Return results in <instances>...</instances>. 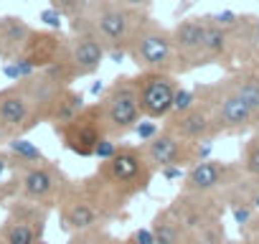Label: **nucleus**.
I'll return each mask as SVG.
<instances>
[{
  "label": "nucleus",
  "mask_w": 259,
  "mask_h": 244,
  "mask_svg": "<svg viewBox=\"0 0 259 244\" xmlns=\"http://www.w3.org/2000/svg\"><path fill=\"white\" fill-rule=\"evenodd\" d=\"M158 171L150 166L143 145H119V153L99 163V168L79 183V188L94 201V206L104 214L107 221L117 219L119 211L150 188V181Z\"/></svg>",
  "instance_id": "obj_1"
},
{
  "label": "nucleus",
  "mask_w": 259,
  "mask_h": 244,
  "mask_svg": "<svg viewBox=\"0 0 259 244\" xmlns=\"http://www.w3.org/2000/svg\"><path fill=\"white\" fill-rule=\"evenodd\" d=\"M143 16V11L124 8L117 0H89L84 13L71 21V33L94 36L107 54H127Z\"/></svg>",
  "instance_id": "obj_2"
},
{
  "label": "nucleus",
  "mask_w": 259,
  "mask_h": 244,
  "mask_svg": "<svg viewBox=\"0 0 259 244\" xmlns=\"http://www.w3.org/2000/svg\"><path fill=\"white\" fill-rule=\"evenodd\" d=\"M193 92L198 97V104L213 119L219 135H241V133H249L259 125L256 112L224 79L211 82V84L198 82L193 87Z\"/></svg>",
  "instance_id": "obj_3"
},
{
  "label": "nucleus",
  "mask_w": 259,
  "mask_h": 244,
  "mask_svg": "<svg viewBox=\"0 0 259 244\" xmlns=\"http://www.w3.org/2000/svg\"><path fill=\"white\" fill-rule=\"evenodd\" d=\"M127 59L140 71H168V74H173V66H176L173 31L160 26L150 13H145L135 36H133V44L127 49Z\"/></svg>",
  "instance_id": "obj_4"
},
{
  "label": "nucleus",
  "mask_w": 259,
  "mask_h": 244,
  "mask_svg": "<svg viewBox=\"0 0 259 244\" xmlns=\"http://www.w3.org/2000/svg\"><path fill=\"white\" fill-rule=\"evenodd\" d=\"M104 125H107V138L119 140L127 133H135L138 122L143 119V107L138 97V84L135 76L119 74L102 94L99 99Z\"/></svg>",
  "instance_id": "obj_5"
},
{
  "label": "nucleus",
  "mask_w": 259,
  "mask_h": 244,
  "mask_svg": "<svg viewBox=\"0 0 259 244\" xmlns=\"http://www.w3.org/2000/svg\"><path fill=\"white\" fill-rule=\"evenodd\" d=\"M56 135L61 138L64 148L71 150L74 155L94 158L97 145L107 138V125H104V114H102L99 102L97 104H87L84 112L76 119H71L69 125L56 130Z\"/></svg>",
  "instance_id": "obj_6"
},
{
  "label": "nucleus",
  "mask_w": 259,
  "mask_h": 244,
  "mask_svg": "<svg viewBox=\"0 0 259 244\" xmlns=\"http://www.w3.org/2000/svg\"><path fill=\"white\" fill-rule=\"evenodd\" d=\"M138 97L143 107V117L148 119H168L173 112L178 82L176 74L168 71H140L135 76Z\"/></svg>",
  "instance_id": "obj_7"
},
{
  "label": "nucleus",
  "mask_w": 259,
  "mask_h": 244,
  "mask_svg": "<svg viewBox=\"0 0 259 244\" xmlns=\"http://www.w3.org/2000/svg\"><path fill=\"white\" fill-rule=\"evenodd\" d=\"M206 28H208V18H206V16L181 18V21L170 28V31H173V49H176L173 74H188V71L203 66L201 51H203Z\"/></svg>",
  "instance_id": "obj_8"
},
{
  "label": "nucleus",
  "mask_w": 259,
  "mask_h": 244,
  "mask_svg": "<svg viewBox=\"0 0 259 244\" xmlns=\"http://www.w3.org/2000/svg\"><path fill=\"white\" fill-rule=\"evenodd\" d=\"M168 209L173 211V216L178 219V224L183 226L186 234L198 231V229H203L208 224H216L224 216V204L216 196L186 193V191H181V196Z\"/></svg>",
  "instance_id": "obj_9"
},
{
  "label": "nucleus",
  "mask_w": 259,
  "mask_h": 244,
  "mask_svg": "<svg viewBox=\"0 0 259 244\" xmlns=\"http://www.w3.org/2000/svg\"><path fill=\"white\" fill-rule=\"evenodd\" d=\"M143 148L155 171H163L168 166H178L188 171L191 166L198 163V143H186L178 135L168 133L165 128L160 130L158 138H153L150 143H143Z\"/></svg>",
  "instance_id": "obj_10"
},
{
  "label": "nucleus",
  "mask_w": 259,
  "mask_h": 244,
  "mask_svg": "<svg viewBox=\"0 0 259 244\" xmlns=\"http://www.w3.org/2000/svg\"><path fill=\"white\" fill-rule=\"evenodd\" d=\"M36 125L33 107L21 84L0 92V138H21Z\"/></svg>",
  "instance_id": "obj_11"
},
{
  "label": "nucleus",
  "mask_w": 259,
  "mask_h": 244,
  "mask_svg": "<svg viewBox=\"0 0 259 244\" xmlns=\"http://www.w3.org/2000/svg\"><path fill=\"white\" fill-rule=\"evenodd\" d=\"M107 219L104 214L94 206V201L79 188V186H69L61 193V229L64 231H89L102 226Z\"/></svg>",
  "instance_id": "obj_12"
},
{
  "label": "nucleus",
  "mask_w": 259,
  "mask_h": 244,
  "mask_svg": "<svg viewBox=\"0 0 259 244\" xmlns=\"http://www.w3.org/2000/svg\"><path fill=\"white\" fill-rule=\"evenodd\" d=\"M18 188L31 201H49L54 196H61L69 188V183L64 181L61 171L46 160V163L26 166V171L18 176Z\"/></svg>",
  "instance_id": "obj_13"
},
{
  "label": "nucleus",
  "mask_w": 259,
  "mask_h": 244,
  "mask_svg": "<svg viewBox=\"0 0 259 244\" xmlns=\"http://www.w3.org/2000/svg\"><path fill=\"white\" fill-rule=\"evenodd\" d=\"M107 56V49L89 33H71L69 49H66V64L74 71V76H92L99 71L102 61Z\"/></svg>",
  "instance_id": "obj_14"
},
{
  "label": "nucleus",
  "mask_w": 259,
  "mask_h": 244,
  "mask_svg": "<svg viewBox=\"0 0 259 244\" xmlns=\"http://www.w3.org/2000/svg\"><path fill=\"white\" fill-rule=\"evenodd\" d=\"M46 224V211L38 206H18L3 226V241L6 244H36L41 241Z\"/></svg>",
  "instance_id": "obj_15"
},
{
  "label": "nucleus",
  "mask_w": 259,
  "mask_h": 244,
  "mask_svg": "<svg viewBox=\"0 0 259 244\" xmlns=\"http://www.w3.org/2000/svg\"><path fill=\"white\" fill-rule=\"evenodd\" d=\"M168 133L178 135L181 140L186 143H203V140H213L219 133H216V125L213 119L208 117V112L196 104L193 109L188 112H181V114H170L163 125Z\"/></svg>",
  "instance_id": "obj_16"
},
{
  "label": "nucleus",
  "mask_w": 259,
  "mask_h": 244,
  "mask_svg": "<svg viewBox=\"0 0 259 244\" xmlns=\"http://www.w3.org/2000/svg\"><path fill=\"white\" fill-rule=\"evenodd\" d=\"M33 36V28L18 18V16H6L0 21V56L6 61H16L23 56L28 41Z\"/></svg>",
  "instance_id": "obj_17"
},
{
  "label": "nucleus",
  "mask_w": 259,
  "mask_h": 244,
  "mask_svg": "<svg viewBox=\"0 0 259 244\" xmlns=\"http://www.w3.org/2000/svg\"><path fill=\"white\" fill-rule=\"evenodd\" d=\"M259 117V69H249V66H241L236 71H231L226 79H224Z\"/></svg>",
  "instance_id": "obj_18"
},
{
  "label": "nucleus",
  "mask_w": 259,
  "mask_h": 244,
  "mask_svg": "<svg viewBox=\"0 0 259 244\" xmlns=\"http://www.w3.org/2000/svg\"><path fill=\"white\" fill-rule=\"evenodd\" d=\"M208 18V16H206ZM201 61L203 66L208 64H229V33L226 28L216 26L208 18V28H206V38H203V51H201Z\"/></svg>",
  "instance_id": "obj_19"
},
{
  "label": "nucleus",
  "mask_w": 259,
  "mask_h": 244,
  "mask_svg": "<svg viewBox=\"0 0 259 244\" xmlns=\"http://www.w3.org/2000/svg\"><path fill=\"white\" fill-rule=\"evenodd\" d=\"M153 234H155V244H183L186 241V231L178 224V219L173 216L170 209H163L153 216L150 224Z\"/></svg>",
  "instance_id": "obj_20"
},
{
  "label": "nucleus",
  "mask_w": 259,
  "mask_h": 244,
  "mask_svg": "<svg viewBox=\"0 0 259 244\" xmlns=\"http://www.w3.org/2000/svg\"><path fill=\"white\" fill-rule=\"evenodd\" d=\"M84 107H87L84 94L69 87V89L61 94V99H59V104H56V109H54V114H51V125H54V130L69 125L71 119H76V117L84 112Z\"/></svg>",
  "instance_id": "obj_21"
},
{
  "label": "nucleus",
  "mask_w": 259,
  "mask_h": 244,
  "mask_svg": "<svg viewBox=\"0 0 259 244\" xmlns=\"http://www.w3.org/2000/svg\"><path fill=\"white\" fill-rule=\"evenodd\" d=\"M241 168H244V173H246V178H249V181L259 183V125L251 130L249 140L244 143Z\"/></svg>",
  "instance_id": "obj_22"
},
{
  "label": "nucleus",
  "mask_w": 259,
  "mask_h": 244,
  "mask_svg": "<svg viewBox=\"0 0 259 244\" xmlns=\"http://www.w3.org/2000/svg\"><path fill=\"white\" fill-rule=\"evenodd\" d=\"M8 150L11 155L18 160V163H26V166H36V163H46L44 153L26 138H16V140H8Z\"/></svg>",
  "instance_id": "obj_23"
},
{
  "label": "nucleus",
  "mask_w": 259,
  "mask_h": 244,
  "mask_svg": "<svg viewBox=\"0 0 259 244\" xmlns=\"http://www.w3.org/2000/svg\"><path fill=\"white\" fill-rule=\"evenodd\" d=\"M226 231H224V224L216 221V224H208L198 231H191L186 234V241L183 244H226Z\"/></svg>",
  "instance_id": "obj_24"
},
{
  "label": "nucleus",
  "mask_w": 259,
  "mask_h": 244,
  "mask_svg": "<svg viewBox=\"0 0 259 244\" xmlns=\"http://www.w3.org/2000/svg\"><path fill=\"white\" fill-rule=\"evenodd\" d=\"M69 244H119L109 231H104V229H89V231H79V234H74L71 236V241Z\"/></svg>",
  "instance_id": "obj_25"
},
{
  "label": "nucleus",
  "mask_w": 259,
  "mask_h": 244,
  "mask_svg": "<svg viewBox=\"0 0 259 244\" xmlns=\"http://www.w3.org/2000/svg\"><path fill=\"white\" fill-rule=\"evenodd\" d=\"M87 6H89V0H51V8L59 11V13H61L64 18H69V21L79 18Z\"/></svg>",
  "instance_id": "obj_26"
},
{
  "label": "nucleus",
  "mask_w": 259,
  "mask_h": 244,
  "mask_svg": "<svg viewBox=\"0 0 259 244\" xmlns=\"http://www.w3.org/2000/svg\"><path fill=\"white\" fill-rule=\"evenodd\" d=\"M198 104V97L193 89H186V87H178L176 92V102H173V112L170 114H181V112H188Z\"/></svg>",
  "instance_id": "obj_27"
},
{
  "label": "nucleus",
  "mask_w": 259,
  "mask_h": 244,
  "mask_svg": "<svg viewBox=\"0 0 259 244\" xmlns=\"http://www.w3.org/2000/svg\"><path fill=\"white\" fill-rule=\"evenodd\" d=\"M231 216L239 224V229H244L256 216V209L251 206V201H236V204H231Z\"/></svg>",
  "instance_id": "obj_28"
},
{
  "label": "nucleus",
  "mask_w": 259,
  "mask_h": 244,
  "mask_svg": "<svg viewBox=\"0 0 259 244\" xmlns=\"http://www.w3.org/2000/svg\"><path fill=\"white\" fill-rule=\"evenodd\" d=\"M135 135L140 138V145H143V143H150L153 138H158V135H160V125H158L155 119L143 117V119L138 122V128H135Z\"/></svg>",
  "instance_id": "obj_29"
},
{
  "label": "nucleus",
  "mask_w": 259,
  "mask_h": 244,
  "mask_svg": "<svg viewBox=\"0 0 259 244\" xmlns=\"http://www.w3.org/2000/svg\"><path fill=\"white\" fill-rule=\"evenodd\" d=\"M117 153H119V143H117V140H112V138H104V140L97 145L94 158H97L99 163H107V160H112Z\"/></svg>",
  "instance_id": "obj_30"
},
{
  "label": "nucleus",
  "mask_w": 259,
  "mask_h": 244,
  "mask_svg": "<svg viewBox=\"0 0 259 244\" xmlns=\"http://www.w3.org/2000/svg\"><path fill=\"white\" fill-rule=\"evenodd\" d=\"M41 21H44L49 28L59 31V28H61V21H64V16H61L59 11H54V8H46V11H41Z\"/></svg>",
  "instance_id": "obj_31"
},
{
  "label": "nucleus",
  "mask_w": 259,
  "mask_h": 244,
  "mask_svg": "<svg viewBox=\"0 0 259 244\" xmlns=\"http://www.w3.org/2000/svg\"><path fill=\"white\" fill-rule=\"evenodd\" d=\"M130 241L133 244H155V234H153L150 226L148 229H135L133 236H130Z\"/></svg>",
  "instance_id": "obj_32"
},
{
  "label": "nucleus",
  "mask_w": 259,
  "mask_h": 244,
  "mask_svg": "<svg viewBox=\"0 0 259 244\" xmlns=\"http://www.w3.org/2000/svg\"><path fill=\"white\" fill-rule=\"evenodd\" d=\"M117 3H122L124 8H133V11L150 13V8H153V3H155V0H117Z\"/></svg>",
  "instance_id": "obj_33"
},
{
  "label": "nucleus",
  "mask_w": 259,
  "mask_h": 244,
  "mask_svg": "<svg viewBox=\"0 0 259 244\" xmlns=\"http://www.w3.org/2000/svg\"><path fill=\"white\" fill-rule=\"evenodd\" d=\"M165 181H183L186 178V168H178V166H168L163 171H158Z\"/></svg>",
  "instance_id": "obj_34"
},
{
  "label": "nucleus",
  "mask_w": 259,
  "mask_h": 244,
  "mask_svg": "<svg viewBox=\"0 0 259 244\" xmlns=\"http://www.w3.org/2000/svg\"><path fill=\"white\" fill-rule=\"evenodd\" d=\"M8 168H11V158L6 153H0V188H3V176H6Z\"/></svg>",
  "instance_id": "obj_35"
},
{
  "label": "nucleus",
  "mask_w": 259,
  "mask_h": 244,
  "mask_svg": "<svg viewBox=\"0 0 259 244\" xmlns=\"http://www.w3.org/2000/svg\"><path fill=\"white\" fill-rule=\"evenodd\" d=\"M92 94H97V97L104 94V84H102V82H94V84H92Z\"/></svg>",
  "instance_id": "obj_36"
},
{
  "label": "nucleus",
  "mask_w": 259,
  "mask_h": 244,
  "mask_svg": "<svg viewBox=\"0 0 259 244\" xmlns=\"http://www.w3.org/2000/svg\"><path fill=\"white\" fill-rule=\"evenodd\" d=\"M251 206L259 211V188H256V191H254V196H251Z\"/></svg>",
  "instance_id": "obj_37"
},
{
  "label": "nucleus",
  "mask_w": 259,
  "mask_h": 244,
  "mask_svg": "<svg viewBox=\"0 0 259 244\" xmlns=\"http://www.w3.org/2000/svg\"><path fill=\"white\" fill-rule=\"evenodd\" d=\"M226 244H249L246 239H241V241H226Z\"/></svg>",
  "instance_id": "obj_38"
},
{
  "label": "nucleus",
  "mask_w": 259,
  "mask_h": 244,
  "mask_svg": "<svg viewBox=\"0 0 259 244\" xmlns=\"http://www.w3.org/2000/svg\"><path fill=\"white\" fill-rule=\"evenodd\" d=\"M246 241H249V244H259V239H246Z\"/></svg>",
  "instance_id": "obj_39"
},
{
  "label": "nucleus",
  "mask_w": 259,
  "mask_h": 244,
  "mask_svg": "<svg viewBox=\"0 0 259 244\" xmlns=\"http://www.w3.org/2000/svg\"><path fill=\"white\" fill-rule=\"evenodd\" d=\"M36 244H49V241H46V239H41V241H36Z\"/></svg>",
  "instance_id": "obj_40"
},
{
  "label": "nucleus",
  "mask_w": 259,
  "mask_h": 244,
  "mask_svg": "<svg viewBox=\"0 0 259 244\" xmlns=\"http://www.w3.org/2000/svg\"><path fill=\"white\" fill-rule=\"evenodd\" d=\"M119 244H133V241H130V239H127V241H119Z\"/></svg>",
  "instance_id": "obj_41"
},
{
  "label": "nucleus",
  "mask_w": 259,
  "mask_h": 244,
  "mask_svg": "<svg viewBox=\"0 0 259 244\" xmlns=\"http://www.w3.org/2000/svg\"><path fill=\"white\" fill-rule=\"evenodd\" d=\"M0 21H3V18H0Z\"/></svg>",
  "instance_id": "obj_42"
}]
</instances>
